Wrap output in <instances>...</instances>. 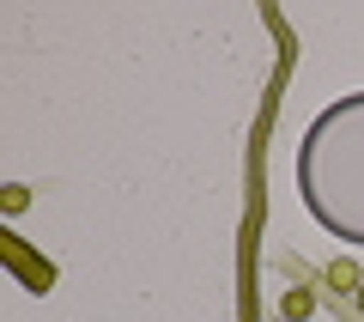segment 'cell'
Returning <instances> with one entry per match:
<instances>
[{
	"label": "cell",
	"instance_id": "cell-1",
	"mask_svg": "<svg viewBox=\"0 0 364 322\" xmlns=\"http://www.w3.org/2000/svg\"><path fill=\"white\" fill-rule=\"evenodd\" d=\"M310 310V292H286V316H304Z\"/></svg>",
	"mask_w": 364,
	"mask_h": 322
},
{
	"label": "cell",
	"instance_id": "cell-2",
	"mask_svg": "<svg viewBox=\"0 0 364 322\" xmlns=\"http://www.w3.org/2000/svg\"><path fill=\"white\" fill-rule=\"evenodd\" d=\"M358 304H364V286H358Z\"/></svg>",
	"mask_w": 364,
	"mask_h": 322
}]
</instances>
